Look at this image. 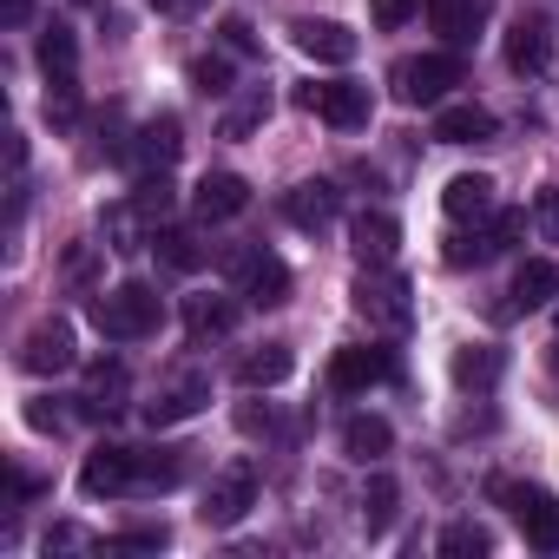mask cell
<instances>
[{"label": "cell", "instance_id": "1", "mask_svg": "<svg viewBox=\"0 0 559 559\" xmlns=\"http://www.w3.org/2000/svg\"><path fill=\"white\" fill-rule=\"evenodd\" d=\"M93 323H99L112 343H139V336H152V330L165 323V304H158L152 284H119V290H106V297L93 304Z\"/></svg>", "mask_w": 559, "mask_h": 559}, {"label": "cell", "instance_id": "2", "mask_svg": "<svg viewBox=\"0 0 559 559\" xmlns=\"http://www.w3.org/2000/svg\"><path fill=\"white\" fill-rule=\"evenodd\" d=\"M493 500H507V513L520 520L526 546H539V552H559V493H546V487H526V480H493Z\"/></svg>", "mask_w": 559, "mask_h": 559}, {"label": "cell", "instance_id": "3", "mask_svg": "<svg viewBox=\"0 0 559 559\" xmlns=\"http://www.w3.org/2000/svg\"><path fill=\"white\" fill-rule=\"evenodd\" d=\"M389 80H395L402 106H441L448 86H461V60L454 53H421V60H402Z\"/></svg>", "mask_w": 559, "mask_h": 559}, {"label": "cell", "instance_id": "4", "mask_svg": "<svg viewBox=\"0 0 559 559\" xmlns=\"http://www.w3.org/2000/svg\"><path fill=\"white\" fill-rule=\"evenodd\" d=\"M297 106H304V112H317V119H330L336 132L369 126V86H356V80H317V86H304V93H297Z\"/></svg>", "mask_w": 559, "mask_h": 559}, {"label": "cell", "instance_id": "5", "mask_svg": "<svg viewBox=\"0 0 559 559\" xmlns=\"http://www.w3.org/2000/svg\"><path fill=\"white\" fill-rule=\"evenodd\" d=\"M552 53H559V40H552V21L546 14H520L507 27V67L520 80H546L552 73Z\"/></svg>", "mask_w": 559, "mask_h": 559}, {"label": "cell", "instance_id": "6", "mask_svg": "<svg viewBox=\"0 0 559 559\" xmlns=\"http://www.w3.org/2000/svg\"><path fill=\"white\" fill-rule=\"evenodd\" d=\"M250 500H257V474H250V461H237V467L211 474L198 520H204V526H237V520L250 513Z\"/></svg>", "mask_w": 559, "mask_h": 559}, {"label": "cell", "instance_id": "7", "mask_svg": "<svg viewBox=\"0 0 559 559\" xmlns=\"http://www.w3.org/2000/svg\"><path fill=\"white\" fill-rule=\"evenodd\" d=\"M73 323L67 317H47V323H34L27 336H21V369L27 376H60V369H73Z\"/></svg>", "mask_w": 559, "mask_h": 559}, {"label": "cell", "instance_id": "8", "mask_svg": "<svg viewBox=\"0 0 559 559\" xmlns=\"http://www.w3.org/2000/svg\"><path fill=\"white\" fill-rule=\"evenodd\" d=\"M389 349H362V343H343L336 356H330V389L336 395H369L376 382H389Z\"/></svg>", "mask_w": 559, "mask_h": 559}, {"label": "cell", "instance_id": "9", "mask_svg": "<svg viewBox=\"0 0 559 559\" xmlns=\"http://www.w3.org/2000/svg\"><path fill=\"white\" fill-rule=\"evenodd\" d=\"M230 270L243 276V297L257 310H276L290 297V263L284 257H270V250H250V257H230Z\"/></svg>", "mask_w": 559, "mask_h": 559}, {"label": "cell", "instance_id": "10", "mask_svg": "<svg viewBox=\"0 0 559 559\" xmlns=\"http://www.w3.org/2000/svg\"><path fill=\"white\" fill-rule=\"evenodd\" d=\"M290 40H297V53H310V60H323V67H349V60H356V34H349L343 21L304 14V21H290Z\"/></svg>", "mask_w": 559, "mask_h": 559}, {"label": "cell", "instance_id": "11", "mask_svg": "<svg viewBox=\"0 0 559 559\" xmlns=\"http://www.w3.org/2000/svg\"><path fill=\"white\" fill-rule=\"evenodd\" d=\"M80 487H86L93 500H99V493H132V487H139V454H132V448H112V441L93 448L86 467H80Z\"/></svg>", "mask_w": 559, "mask_h": 559}, {"label": "cell", "instance_id": "12", "mask_svg": "<svg viewBox=\"0 0 559 559\" xmlns=\"http://www.w3.org/2000/svg\"><path fill=\"white\" fill-rule=\"evenodd\" d=\"M356 310L376 317V323H389V330H402V323H408V284H402V276L362 270V276H356Z\"/></svg>", "mask_w": 559, "mask_h": 559}, {"label": "cell", "instance_id": "13", "mask_svg": "<svg viewBox=\"0 0 559 559\" xmlns=\"http://www.w3.org/2000/svg\"><path fill=\"white\" fill-rule=\"evenodd\" d=\"M336 204H343V198H336L330 178H304V185L284 191V217H290L297 230H330V224H336Z\"/></svg>", "mask_w": 559, "mask_h": 559}, {"label": "cell", "instance_id": "14", "mask_svg": "<svg viewBox=\"0 0 559 559\" xmlns=\"http://www.w3.org/2000/svg\"><path fill=\"white\" fill-rule=\"evenodd\" d=\"M395 243H402V224H395L389 211H362V217L349 224V250H356L362 270H382V263L395 257Z\"/></svg>", "mask_w": 559, "mask_h": 559}, {"label": "cell", "instance_id": "15", "mask_svg": "<svg viewBox=\"0 0 559 559\" xmlns=\"http://www.w3.org/2000/svg\"><path fill=\"white\" fill-rule=\"evenodd\" d=\"M191 204H198L204 224H224V217H237V211L250 204V185H243L237 171H204L198 191H191Z\"/></svg>", "mask_w": 559, "mask_h": 559}, {"label": "cell", "instance_id": "16", "mask_svg": "<svg viewBox=\"0 0 559 559\" xmlns=\"http://www.w3.org/2000/svg\"><path fill=\"white\" fill-rule=\"evenodd\" d=\"M428 27H435L448 47H467V40L487 27V0H428Z\"/></svg>", "mask_w": 559, "mask_h": 559}, {"label": "cell", "instance_id": "17", "mask_svg": "<svg viewBox=\"0 0 559 559\" xmlns=\"http://www.w3.org/2000/svg\"><path fill=\"white\" fill-rule=\"evenodd\" d=\"M178 145H185V126H178L171 112H158V119H145V126H139V139H132V158H139L145 171H165V165L178 158Z\"/></svg>", "mask_w": 559, "mask_h": 559}, {"label": "cell", "instance_id": "18", "mask_svg": "<svg viewBox=\"0 0 559 559\" xmlns=\"http://www.w3.org/2000/svg\"><path fill=\"white\" fill-rule=\"evenodd\" d=\"M441 211H448L454 224H474V217H487V211H493V178H487V171H461V178H448V191H441Z\"/></svg>", "mask_w": 559, "mask_h": 559}, {"label": "cell", "instance_id": "19", "mask_svg": "<svg viewBox=\"0 0 559 559\" xmlns=\"http://www.w3.org/2000/svg\"><path fill=\"white\" fill-rule=\"evenodd\" d=\"M448 376H454V389H493L500 376H507V356L493 349V343H467V349H454V362H448Z\"/></svg>", "mask_w": 559, "mask_h": 559}, {"label": "cell", "instance_id": "20", "mask_svg": "<svg viewBox=\"0 0 559 559\" xmlns=\"http://www.w3.org/2000/svg\"><path fill=\"white\" fill-rule=\"evenodd\" d=\"M204 402H211V382H204V376H185V382H171L158 402H145V421H152V428H171V421H191Z\"/></svg>", "mask_w": 559, "mask_h": 559}, {"label": "cell", "instance_id": "21", "mask_svg": "<svg viewBox=\"0 0 559 559\" xmlns=\"http://www.w3.org/2000/svg\"><path fill=\"white\" fill-rule=\"evenodd\" d=\"M435 139L441 145H480V139H493V112L474 106V99L467 106H441L435 112Z\"/></svg>", "mask_w": 559, "mask_h": 559}, {"label": "cell", "instance_id": "22", "mask_svg": "<svg viewBox=\"0 0 559 559\" xmlns=\"http://www.w3.org/2000/svg\"><path fill=\"white\" fill-rule=\"evenodd\" d=\"M552 297H559V263L526 257V263L513 270V310H546Z\"/></svg>", "mask_w": 559, "mask_h": 559}, {"label": "cell", "instance_id": "23", "mask_svg": "<svg viewBox=\"0 0 559 559\" xmlns=\"http://www.w3.org/2000/svg\"><path fill=\"white\" fill-rule=\"evenodd\" d=\"M290 369H297L290 343H263V349H250V356L237 362V382H243V389H276V382H290Z\"/></svg>", "mask_w": 559, "mask_h": 559}, {"label": "cell", "instance_id": "24", "mask_svg": "<svg viewBox=\"0 0 559 559\" xmlns=\"http://www.w3.org/2000/svg\"><path fill=\"white\" fill-rule=\"evenodd\" d=\"M389 448H395V428H389L382 415H349V421H343V454H349V461L369 467V461H382Z\"/></svg>", "mask_w": 559, "mask_h": 559}, {"label": "cell", "instance_id": "25", "mask_svg": "<svg viewBox=\"0 0 559 559\" xmlns=\"http://www.w3.org/2000/svg\"><path fill=\"white\" fill-rule=\"evenodd\" d=\"M126 389H132V382H126V362H93L80 402H86V415H119V408H126Z\"/></svg>", "mask_w": 559, "mask_h": 559}, {"label": "cell", "instance_id": "26", "mask_svg": "<svg viewBox=\"0 0 559 559\" xmlns=\"http://www.w3.org/2000/svg\"><path fill=\"white\" fill-rule=\"evenodd\" d=\"M99 224H106V250H119V257H132V250H145V243H152V230H145L152 217H145L132 198H126V204H112Z\"/></svg>", "mask_w": 559, "mask_h": 559}, {"label": "cell", "instance_id": "27", "mask_svg": "<svg viewBox=\"0 0 559 559\" xmlns=\"http://www.w3.org/2000/svg\"><path fill=\"white\" fill-rule=\"evenodd\" d=\"M237 323V310L224 304V297H185V330H191V343H211V336H224Z\"/></svg>", "mask_w": 559, "mask_h": 559}, {"label": "cell", "instance_id": "28", "mask_svg": "<svg viewBox=\"0 0 559 559\" xmlns=\"http://www.w3.org/2000/svg\"><path fill=\"white\" fill-rule=\"evenodd\" d=\"M152 250H158V263L178 270V276H191V270L204 263V243H198L191 230H152Z\"/></svg>", "mask_w": 559, "mask_h": 559}, {"label": "cell", "instance_id": "29", "mask_svg": "<svg viewBox=\"0 0 559 559\" xmlns=\"http://www.w3.org/2000/svg\"><path fill=\"white\" fill-rule=\"evenodd\" d=\"M395 500H402L395 480H389V474H369V487H362V526H369V533H389V526H395Z\"/></svg>", "mask_w": 559, "mask_h": 559}, {"label": "cell", "instance_id": "30", "mask_svg": "<svg viewBox=\"0 0 559 559\" xmlns=\"http://www.w3.org/2000/svg\"><path fill=\"white\" fill-rule=\"evenodd\" d=\"M73 60H80V40H73V27H47L40 34V67H47V80H60V73H73Z\"/></svg>", "mask_w": 559, "mask_h": 559}, {"label": "cell", "instance_id": "31", "mask_svg": "<svg viewBox=\"0 0 559 559\" xmlns=\"http://www.w3.org/2000/svg\"><path fill=\"white\" fill-rule=\"evenodd\" d=\"M263 119H270V93H263V86H250V93L224 112V139H250Z\"/></svg>", "mask_w": 559, "mask_h": 559}, {"label": "cell", "instance_id": "32", "mask_svg": "<svg viewBox=\"0 0 559 559\" xmlns=\"http://www.w3.org/2000/svg\"><path fill=\"white\" fill-rule=\"evenodd\" d=\"M487 546H493V533L474 526V520H454V526L441 533V552H448V559H480Z\"/></svg>", "mask_w": 559, "mask_h": 559}, {"label": "cell", "instance_id": "33", "mask_svg": "<svg viewBox=\"0 0 559 559\" xmlns=\"http://www.w3.org/2000/svg\"><path fill=\"white\" fill-rule=\"evenodd\" d=\"M191 86H198L204 99H224V93H230V60H224V53H198V60H191Z\"/></svg>", "mask_w": 559, "mask_h": 559}, {"label": "cell", "instance_id": "34", "mask_svg": "<svg viewBox=\"0 0 559 559\" xmlns=\"http://www.w3.org/2000/svg\"><path fill=\"white\" fill-rule=\"evenodd\" d=\"M47 119H53V126H73V119H80V80H73V73L47 80Z\"/></svg>", "mask_w": 559, "mask_h": 559}, {"label": "cell", "instance_id": "35", "mask_svg": "<svg viewBox=\"0 0 559 559\" xmlns=\"http://www.w3.org/2000/svg\"><path fill=\"white\" fill-rule=\"evenodd\" d=\"M132 204H139V211H145V217L158 224V217L171 211V178H165V171H145V178L132 185Z\"/></svg>", "mask_w": 559, "mask_h": 559}, {"label": "cell", "instance_id": "36", "mask_svg": "<svg viewBox=\"0 0 559 559\" xmlns=\"http://www.w3.org/2000/svg\"><path fill=\"white\" fill-rule=\"evenodd\" d=\"M421 14V0H369V21L382 27V34H395V27H408Z\"/></svg>", "mask_w": 559, "mask_h": 559}, {"label": "cell", "instance_id": "37", "mask_svg": "<svg viewBox=\"0 0 559 559\" xmlns=\"http://www.w3.org/2000/svg\"><path fill=\"white\" fill-rule=\"evenodd\" d=\"M493 257V237H448V263L467 270V263H487Z\"/></svg>", "mask_w": 559, "mask_h": 559}, {"label": "cell", "instance_id": "38", "mask_svg": "<svg viewBox=\"0 0 559 559\" xmlns=\"http://www.w3.org/2000/svg\"><path fill=\"white\" fill-rule=\"evenodd\" d=\"M165 539H171V533H165V526H126V533H119V539H112V552H158V546H165Z\"/></svg>", "mask_w": 559, "mask_h": 559}, {"label": "cell", "instance_id": "39", "mask_svg": "<svg viewBox=\"0 0 559 559\" xmlns=\"http://www.w3.org/2000/svg\"><path fill=\"white\" fill-rule=\"evenodd\" d=\"M533 224H539L546 243H559V185H546V191L533 198Z\"/></svg>", "mask_w": 559, "mask_h": 559}, {"label": "cell", "instance_id": "40", "mask_svg": "<svg viewBox=\"0 0 559 559\" xmlns=\"http://www.w3.org/2000/svg\"><path fill=\"white\" fill-rule=\"evenodd\" d=\"M487 237H493V257H500V250H513V243H520V237H526V211H500V217H493V230H487Z\"/></svg>", "mask_w": 559, "mask_h": 559}, {"label": "cell", "instance_id": "41", "mask_svg": "<svg viewBox=\"0 0 559 559\" xmlns=\"http://www.w3.org/2000/svg\"><path fill=\"white\" fill-rule=\"evenodd\" d=\"M217 34H224V47H230V53H257V34H250V21H237V14H230Z\"/></svg>", "mask_w": 559, "mask_h": 559}, {"label": "cell", "instance_id": "42", "mask_svg": "<svg viewBox=\"0 0 559 559\" xmlns=\"http://www.w3.org/2000/svg\"><path fill=\"white\" fill-rule=\"evenodd\" d=\"M145 8L165 21H191V14H204V0H145Z\"/></svg>", "mask_w": 559, "mask_h": 559}, {"label": "cell", "instance_id": "43", "mask_svg": "<svg viewBox=\"0 0 559 559\" xmlns=\"http://www.w3.org/2000/svg\"><path fill=\"white\" fill-rule=\"evenodd\" d=\"M60 408H47V402H27V428H40V435H60Z\"/></svg>", "mask_w": 559, "mask_h": 559}, {"label": "cell", "instance_id": "44", "mask_svg": "<svg viewBox=\"0 0 559 559\" xmlns=\"http://www.w3.org/2000/svg\"><path fill=\"white\" fill-rule=\"evenodd\" d=\"M34 493H47V480L27 474V467H14V500H34Z\"/></svg>", "mask_w": 559, "mask_h": 559}, {"label": "cell", "instance_id": "45", "mask_svg": "<svg viewBox=\"0 0 559 559\" xmlns=\"http://www.w3.org/2000/svg\"><path fill=\"white\" fill-rule=\"evenodd\" d=\"M67 276H73V284H86V276H93V250H73L67 257Z\"/></svg>", "mask_w": 559, "mask_h": 559}, {"label": "cell", "instance_id": "46", "mask_svg": "<svg viewBox=\"0 0 559 559\" xmlns=\"http://www.w3.org/2000/svg\"><path fill=\"white\" fill-rule=\"evenodd\" d=\"M80 8H99V0H80Z\"/></svg>", "mask_w": 559, "mask_h": 559}]
</instances>
